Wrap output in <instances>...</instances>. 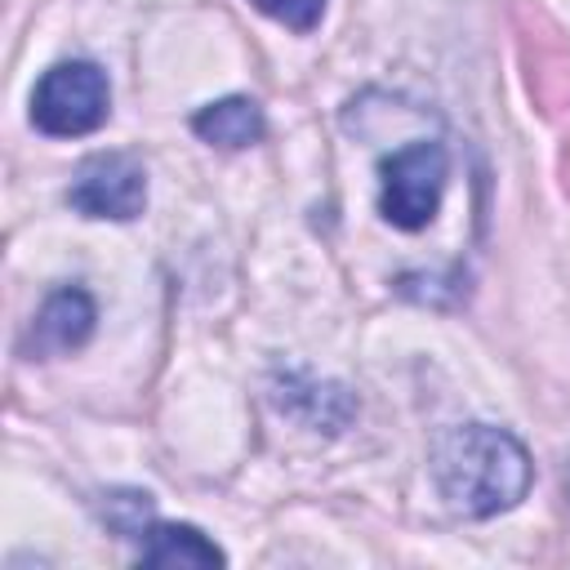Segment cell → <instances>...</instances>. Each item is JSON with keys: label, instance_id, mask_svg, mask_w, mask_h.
Listing matches in <instances>:
<instances>
[{"label": "cell", "instance_id": "7a4b0ae2", "mask_svg": "<svg viewBox=\"0 0 570 570\" xmlns=\"http://www.w3.org/2000/svg\"><path fill=\"white\" fill-rule=\"evenodd\" d=\"M379 209L392 227L401 232H419L436 218L441 209V191L450 178V156L441 142H410L401 151H392L379 169Z\"/></svg>", "mask_w": 570, "mask_h": 570}, {"label": "cell", "instance_id": "6da1fadb", "mask_svg": "<svg viewBox=\"0 0 570 570\" xmlns=\"http://www.w3.org/2000/svg\"><path fill=\"white\" fill-rule=\"evenodd\" d=\"M432 472L445 503L463 517H494L525 499L530 454L525 445L490 423L450 428L432 450Z\"/></svg>", "mask_w": 570, "mask_h": 570}, {"label": "cell", "instance_id": "5b68a950", "mask_svg": "<svg viewBox=\"0 0 570 570\" xmlns=\"http://www.w3.org/2000/svg\"><path fill=\"white\" fill-rule=\"evenodd\" d=\"M94 321H98V312H94V298L85 289H71V285L53 289L27 330V352L31 356H62L94 334Z\"/></svg>", "mask_w": 570, "mask_h": 570}, {"label": "cell", "instance_id": "3957f363", "mask_svg": "<svg viewBox=\"0 0 570 570\" xmlns=\"http://www.w3.org/2000/svg\"><path fill=\"white\" fill-rule=\"evenodd\" d=\"M107 111H111V89L94 62H58L40 76L31 94V120L53 138L94 134L107 120Z\"/></svg>", "mask_w": 570, "mask_h": 570}, {"label": "cell", "instance_id": "9c48e42d", "mask_svg": "<svg viewBox=\"0 0 570 570\" xmlns=\"http://www.w3.org/2000/svg\"><path fill=\"white\" fill-rule=\"evenodd\" d=\"M249 4L267 18H276L281 27H289V31H312L325 13V0H249Z\"/></svg>", "mask_w": 570, "mask_h": 570}, {"label": "cell", "instance_id": "ba28073f", "mask_svg": "<svg viewBox=\"0 0 570 570\" xmlns=\"http://www.w3.org/2000/svg\"><path fill=\"white\" fill-rule=\"evenodd\" d=\"M138 557L142 566H223V548L196 525H147Z\"/></svg>", "mask_w": 570, "mask_h": 570}, {"label": "cell", "instance_id": "277c9868", "mask_svg": "<svg viewBox=\"0 0 570 570\" xmlns=\"http://www.w3.org/2000/svg\"><path fill=\"white\" fill-rule=\"evenodd\" d=\"M67 205L85 218H138L147 205V174L125 151H98L76 169V183L67 187Z\"/></svg>", "mask_w": 570, "mask_h": 570}, {"label": "cell", "instance_id": "52a82bcc", "mask_svg": "<svg viewBox=\"0 0 570 570\" xmlns=\"http://www.w3.org/2000/svg\"><path fill=\"white\" fill-rule=\"evenodd\" d=\"M191 129L214 147L240 151V147H254L263 138V111L254 98H218L191 116Z\"/></svg>", "mask_w": 570, "mask_h": 570}, {"label": "cell", "instance_id": "30bf717a", "mask_svg": "<svg viewBox=\"0 0 570 570\" xmlns=\"http://www.w3.org/2000/svg\"><path fill=\"white\" fill-rule=\"evenodd\" d=\"M566 490H570V468H566Z\"/></svg>", "mask_w": 570, "mask_h": 570}, {"label": "cell", "instance_id": "8992f818", "mask_svg": "<svg viewBox=\"0 0 570 570\" xmlns=\"http://www.w3.org/2000/svg\"><path fill=\"white\" fill-rule=\"evenodd\" d=\"M276 405L294 419H303L307 428H325V432H338L352 414V396L334 383H312V379H298V374H285V383H276Z\"/></svg>", "mask_w": 570, "mask_h": 570}]
</instances>
